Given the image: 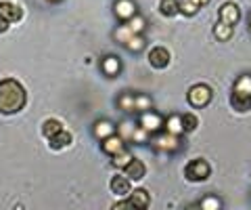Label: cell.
<instances>
[{
    "mask_svg": "<svg viewBox=\"0 0 251 210\" xmlns=\"http://www.w3.org/2000/svg\"><path fill=\"white\" fill-rule=\"evenodd\" d=\"M27 92L13 78L0 80V114H17L25 107Z\"/></svg>",
    "mask_w": 251,
    "mask_h": 210,
    "instance_id": "cell-1",
    "label": "cell"
},
{
    "mask_svg": "<svg viewBox=\"0 0 251 210\" xmlns=\"http://www.w3.org/2000/svg\"><path fill=\"white\" fill-rule=\"evenodd\" d=\"M211 97H214V90H211L207 84H195V87L188 89L186 101L193 107H205V105H209Z\"/></svg>",
    "mask_w": 251,
    "mask_h": 210,
    "instance_id": "cell-2",
    "label": "cell"
},
{
    "mask_svg": "<svg viewBox=\"0 0 251 210\" xmlns=\"http://www.w3.org/2000/svg\"><path fill=\"white\" fill-rule=\"evenodd\" d=\"M184 175L188 181H205V179L211 175V168L205 160H193V162H188L186 168H184Z\"/></svg>",
    "mask_w": 251,
    "mask_h": 210,
    "instance_id": "cell-3",
    "label": "cell"
},
{
    "mask_svg": "<svg viewBox=\"0 0 251 210\" xmlns=\"http://www.w3.org/2000/svg\"><path fill=\"white\" fill-rule=\"evenodd\" d=\"M153 147L157 151H168V153H172V151H176L178 147H180V139H178V135H172V133H161V135H157L155 139H153Z\"/></svg>",
    "mask_w": 251,
    "mask_h": 210,
    "instance_id": "cell-4",
    "label": "cell"
},
{
    "mask_svg": "<svg viewBox=\"0 0 251 210\" xmlns=\"http://www.w3.org/2000/svg\"><path fill=\"white\" fill-rule=\"evenodd\" d=\"M163 120L159 114H155L151 110H147V112H140V118H138V124L143 126L147 133H159V130L163 128Z\"/></svg>",
    "mask_w": 251,
    "mask_h": 210,
    "instance_id": "cell-5",
    "label": "cell"
},
{
    "mask_svg": "<svg viewBox=\"0 0 251 210\" xmlns=\"http://www.w3.org/2000/svg\"><path fill=\"white\" fill-rule=\"evenodd\" d=\"M218 17H220V21L234 26V23L241 19V11L234 2H224V4H220V9H218Z\"/></svg>",
    "mask_w": 251,
    "mask_h": 210,
    "instance_id": "cell-6",
    "label": "cell"
},
{
    "mask_svg": "<svg viewBox=\"0 0 251 210\" xmlns=\"http://www.w3.org/2000/svg\"><path fill=\"white\" fill-rule=\"evenodd\" d=\"M113 13H115L117 19L126 23L130 17H134V15H136V4H134V0H117V2L113 4Z\"/></svg>",
    "mask_w": 251,
    "mask_h": 210,
    "instance_id": "cell-7",
    "label": "cell"
},
{
    "mask_svg": "<svg viewBox=\"0 0 251 210\" xmlns=\"http://www.w3.org/2000/svg\"><path fill=\"white\" fill-rule=\"evenodd\" d=\"M170 51L163 49V46H155V49L149 53V63H151L155 69H163L170 65Z\"/></svg>",
    "mask_w": 251,
    "mask_h": 210,
    "instance_id": "cell-8",
    "label": "cell"
},
{
    "mask_svg": "<svg viewBox=\"0 0 251 210\" xmlns=\"http://www.w3.org/2000/svg\"><path fill=\"white\" fill-rule=\"evenodd\" d=\"M0 17L6 19L9 23H17L23 17V9L15 2H0Z\"/></svg>",
    "mask_w": 251,
    "mask_h": 210,
    "instance_id": "cell-9",
    "label": "cell"
},
{
    "mask_svg": "<svg viewBox=\"0 0 251 210\" xmlns=\"http://www.w3.org/2000/svg\"><path fill=\"white\" fill-rule=\"evenodd\" d=\"M232 95L237 97H245L251 99V76L249 74H243L234 80V87H232Z\"/></svg>",
    "mask_w": 251,
    "mask_h": 210,
    "instance_id": "cell-10",
    "label": "cell"
},
{
    "mask_svg": "<svg viewBox=\"0 0 251 210\" xmlns=\"http://www.w3.org/2000/svg\"><path fill=\"white\" fill-rule=\"evenodd\" d=\"M111 191L115 193V196H122V198L130 196V191H132L130 179L126 177V175H115V177L111 179Z\"/></svg>",
    "mask_w": 251,
    "mask_h": 210,
    "instance_id": "cell-11",
    "label": "cell"
},
{
    "mask_svg": "<svg viewBox=\"0 0 251 210\" xmlns=\"http://www.w3.org/2000/svg\"><path fill=\"white\" fill-rule=\"evenodd\" d=\"M145 173H147V166L140 160H136V158H132L130 164L124 168V175L128 177L130 181H140V179L145 177Z\"/></svg>",
    "mask_w": 251,
    "mask_h": 210,
    "instance_id": "cell-12",
    "label": "cell"
},
{
    "mask_svg": "<svg viewBox=\"0 0 251 210\" xmlns=\"http://www.w3.org/2000/svg\"><path fill=\"white\" fill-rule=\"evenodd\" d=\"M100 147H103V151L105 153H109V155H113V153H117V151H122V150H126V145H124V139L120 137V135H109L107 139H103V143H100Z\"/></svg>",
    "mask_w": 251,
    "mask_h": 210,
    "instance_id": "cell-13",
    "label": "cell"
},
{
    "mask_svg": "<svg viewBox=\"0 0 251 210\" xmlns=\"http://www.w3.org/2000/svg\"><path fill=\"white\" fill-rule=\"evenodd\" d=\"M100 69H103L105 76L115 78L117 74H120L122 63H120V59H117L115 55H107V57H103V61H100Z\"/></svg>",
    "mask_w": 251,
    "mask_h": 210,
    "instance_id": "cell-14",
    "label": "cell"
},
{
    "mask_svg": "<svg viewBox=\"0 0 251 210\" xmlns=\"http://www.w3.org/2000/svg\"><path fill=\"white\" fill-rule=\"evenodd\" d=\"M130 204L132 208H149V204H151V198H149V191L145 189H136V191H130Z\"/></svg>",
    "mask_w": 251,
    "mask_h": 210,
    "instance_id": "cell-15",
    "label": "cell"
},
{
    "mask_svg": "<svg viewBox=\"0 0 251 210\" xmlns=\"http://www.w3.org/2000/svg\"><path fill=\"white\" fill-rule=\"evenodd\" d=\"M163 128L168 130V133L172 135H182L184 133V126H182V116H176V114H172L166 118V122H163Z\"/></svg>",
    "mask_w": 251,
    "mask_h": 210,
    "instance_id": "cell-16",
    "label": "cell"
},
{
    "mask_svg": "<svg viewBox=\"0 0 251 210\" xmlns=\"http://www.w3.org/2000/svg\"><path fill=\"white\" fill-rule=\"evenodd\" d=\"M92 133H94V137H99L100 141H103V139H107L109 135L115 133V126H113V124L109 122V120H99V122L92 126Z\"/></svg>",
    "mask_w": 251,
    "mask_h": 210,
    "instance_id": "cell-17",
    "label": "cell"
},
{
    "mask_svg": "<svg viewBox=\"0 0 251 210\" xmlns=\"http://www.w3.org/2000/svg\"><path fill=\"white\" fill-rule=\"evenodd\" d=\"M49 141H50V147H52V150H65V147L72 145V135H69L67 130L63 128V130H59V133L54 135V137H50Z\"/></svg>",
    "mask_w": 251,
    "mask_h": 210,
    "instance_id": "cell-18",
    "label": "cell"
},
{
    "mask_svg": "<svg viewBox=\"0 0 251 210\" xmlns=\"http://www.w3.org/2000/svg\"><path fill=\"white\" fill-rule=\"evenodd\" d=\"M214 36L218 38L220 42L230 40V36H232V26H228V23H224V21H218L216 26H214Z\"/></svg>",
    "mask_w": 251,
    "mask_h": 210,
    "instance_id": "cell-19",
    "label": "cell"
},
{
    "mask_svg": "<svg viewBox=\"0 0 251 210\" xmlns=\"http://www.w3.org/2000/svg\"><path fill=\"white\" fill-rule=\"evenodd\" d=\"M159 11H161V15H166V17H176L180 13V2L178 0H161Z\"/></svg>",
    "mask_w": 251,
    "mask_h": 210,
    "instance_id": "cell-20",
    "label": "cell"
},
{
    "mask_svg": "<svg viewBox=\"0 0 251 210\" xmlns=\"http://www.w3.org/2000/svg\"><path fill=\"white\" fill-rule=\"evenodd\" d=\"M117 107L124 112H136L134 107V95L132 92H122L120 97H117Z\"/></svg>",
    "mask_w": 251,
    "mask_h": 210,
    "instance_id": "cell-21",
    "label": "cell"
},
{
    "mask_svg": "<svg viewBox=\"0 0 251 210\" xmlns=\"http://www.w3.org/2000/svg\"><path fill=\"white\" fill-rule=\"evenodd\" d=\"M130 160H132V153L128 150H122V151H117V153L111 155V164L115 168H126L130 164Z\"/></svg>",
    "mask_w": 251,
    "mask_h": 210,
    "instance_id": "cell-22",
    "label": "cell"
},
{
    "mask_svg": "<svg viewBox=\"0 0 251 210\" xmlns=\"http://www.w3.org/2000/svg\"><path fill=\"white\" fill-rule=\"evenodd\" d=\"M59 130H63V124L59 122V120H54V118H50V120H46L44 124H42V135L46 137V139H50V137H54L59 133Z\"/></svg>",
    "mask_w": 251,
    "mask_h": 210,
    "instance_id": "cell-23",
    "label": "cell"
},
{
    "mask_svg": "<svg viewBox=\"0 0 251 210\" xmlns=\"http://www.w3.org/2000/svg\"><path fill=\"white\" fill-rule=\"evenodd\" d=\"M180 2V13L186 15V17H193V15H197L199 13V2L197 0H178Z\"/></svg>",
    "mask_w": 251,
    "mask_h": 210,
    "instance_id": "cell-24",
    "label": "cell"
},
{
    "mask_svg": "<svg viewBox=\"0 0 251 210\" xmlns=\"http://www.w3.org/2000/svg\"><path fill=\"white\" fill-rule=\"evenodd\" d=\"M126 46L132 51V53H140L145 49V38L140 36V34H132L128 40H126Z\"/></svg>",
    "mask_w": 251,
    "mask_h": 210,
    "instance_id": "cell-25",
    "label": "cell"
},
{
    "mask_svg": "<svg viewBox=\"0 0 251 210\" xmlns=\"http://www.w3.org/2000/svg\"><path fill=\"white\" fill-rule=\"evenodd\" d=\"M182 126H184V133H191V130H195L199 126V118L193 112H188L182 116Z\"/></svg>",
    "mask_w": 251,
    "mask_h": 210,
    "instance_id": "cell-26",
    "label": "cell"
},
{
    "mask_svg": "<svg viewBox=\"0 0 251 210\" xmlns=\"http://www.w3.org/2000/svg\"><path fill=\"white\" fill-rule=\"evenodd\" d=\"M134 107H136V112H147L153 107V101L147 95H134Z\"/></svg>",
    "mask_w": 251,
    "mask_h": 210,
    "instance_id": "cell-27",
    "label": "cell"
},
{
    "mask_svg": "<svg viewBox=\"0 0 251 210\" xmlns=\"http://www.w3.org/2000/svg\"><path fill=\"white\" fill-rule=\"evenodd\" d=\"M126 26H128L134 34H140L145 30V19L140 17V15H134V17H130L128 21H126Z\"/></svg>",
    "mask_w": 251,
    "mask_h": 210,
    "instance_id": "cell-28",
    "label": "cell"
},
{
    "mask_svg": "<svg viewBox=\"0 0 251 210\" xmlns=\"http://www.w3.org/2000/svg\"><path fill=\"white\" fill-rule=\"evenodd\" d=\"M220 206H222V202L214 196H207L199 202V208H203V210H220Z\"/></svg>",
    "mask_w": 251,
    "mask_h": 210,
    "instance_id": "cell-29",
    "label": "cell"
},
{
    "mask_svg": "<svg viewBox=\"0 0 251 210\" xmlns=\"http://www.w3.org/2000/svg\"><path fill=\"white\" fill-rule=\"evenodd\" d=\"M132 34H134V32H132V30H130L128 26H120V28L115 30V38H117L120 42H124V44H126V40H128V38H130Z\"/></svg>",
    "mask_w": 251,
    "mask_h": 210,
    "instance_id": "cell-30",
    "label": "cell"
},
{
    "mask_svg": "<svg viewBox=\"0 0 251 210\" xmlns=\"http://www.w3.org/2000/svg\"><path fill=\"white\" fill-rule=\"evenodd\" d=\"M134 124L132 122H124L122 126H120V137L122 139H132V135H134Z\"/></svg>",
    "mask_w": 251,
    "mask_h": 210,
    "instance_id": "cell-31",
    "label": "cell"
},
{
    "mask_svg": "<svg viewBox=\"0 0 251 210\" xmlns=\"http://www.w3.org/2000/svg\"><path fill=\"white\" fill-rule=\"evenodd\" d=\"M113 208H132L130 200H124V202H117V204H113Z\"/></svg>",
    "mask_w": 251,
    "mask_h": 210,
    "instance_id": "cell-32",
    "label": "cell"
},
{
    "mask_svg": "<svg viewBox=\"0 0 251 210\" xmlns=\"http://www.w3.org/2000/svg\"><path fill=\"white\" fill-rule=\"evenodd\" d=\"M9 26H11V23H9V21H6V19H2V17H0V34H2V32H6V30H9Z\"/></svg>",
    "mask_w": 251,
    "mask_h": 210,
    "instance_id": "cell-33",
    "label": "cell"
},
{
    "mask_svg": "<svg viewBox=\"0 0 251 210\" xmlns=\"http://www.w3.org/2000/svg\"><path fill=\"white\" fill-rule=\"evenodd\" d=\"M197 2H199V4L203 6V4H207V2H209V0H197Z\"/></svg>",
    "mask_w": 251,
    "mask_h": 210,
    "instance_id": "cell-34",
    "label": "cell"
},
{
    "mask_svg": "<svg viewBox=\"0 0 251 210\" xmlns=\"http://www.w3.org/2000/svg\"><path fill=\"white\" fill-rule=\"evenodd\" d=\"M50 2H59V0H50Z\"/></svg>",
    "mask_w": 251,
    "mask_h": 210,
    "instance_id": "cell-35",
    "label": "cell"
},
{
    "mask_svg": "<svg viewBox=\"0 0 251 210\" xmlns=\"http://www.w3.org/2000/svg\"><path fill=\"white\" fill-rule=\"evenodd\" d=\"M249 28H251V17H249Z\"/></svg>",
    "mask_w": 251,
    "mask_h": 210,
    "instance_id": "cell-36",
    "label": "cell"
}]
</instances>
